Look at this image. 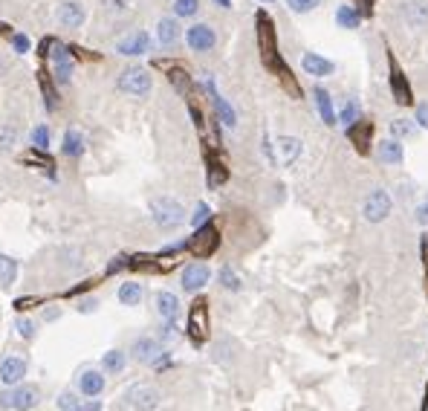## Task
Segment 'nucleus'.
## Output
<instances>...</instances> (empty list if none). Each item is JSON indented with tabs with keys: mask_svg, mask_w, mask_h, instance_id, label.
<instances>
[{
	"mask_svg": "<svg viewBox=\"0 0 428 411\" xmlns=\"http://www.w3.org/2000/svg\"><path fill=\"white\" fill-rule=\"evenodd\" d=\"M151 218L160 229H177L185 223V206L174 197H157L151 203Z\"/></svg>",
	"mask_w": 428,
	"mask_h": 411,
	"instance_id": "nucleus-1",
	"label": "nucleus"
},
{
	"mask_svg": "<svg viewBox=\"0 0 428 411\" xmlns=\"http://www.w3.org/2000/svg\"><path fill=\"white\" fill-rule=\"evenodd\" d=\"M263 154L275 165H293L301 156V140H296V136H275V140L263 142Z\"/></svg>",
	"mask_w": 428,
	"mask_h": 411,
	"instance_id": "nucleus-2",
	"label": "nucleus"
},
{
	"mask_svg": "<svg viewBox=\"0 0 428 411\" xmlns=\"http://www.w3.org/2000/svg\"><path fill=\"white\" fill-rule=\"evenodd\" d=\"M116 87H119L125 96H148L153 90V78L145 67L133 64V67H125L116 78Z\"/></svg>",
	"mask_w": 428,
	"mask_h": 411,
	"instance_id": "nucleus-3",
	"label": "nucleus"
},
{
	"mask_svg": "<svg viewBox=\"0 0 428 411\" xmlns=\"http://www.w3.org/2000/svg\"><path fill=\"white\" fill-rule=\"evenodd\" d=\"M38 403H41V391H38L35 385H9V391H3L0 394V405H6L12 411H29L35 408Z\"/></svg>",
	"mask_w": 428,
	"mask_h": 411,
	"instance_id": "nucleus-4",
	"label": "nucleus"
},
{
	"mask_svg": "<svg viewBox=\"0 0 428 411\" xmlns=\"http://www.w3.org/2000/svg\"><path fill=\"white\" fill-rule=\"evenodd\" d=\"M55 21L64 29H82L87 21V9L82 0H58L55 6Z\"/></svg>",
	"mask_w": 428,
	"mask_h": 411,
	"instance_id": "nucleus-5",
	"label": "nucleus"
},
{
	"mask_svg": "<svg viewBox=\"0 0 428 411\" xmlns=\"http://www.w3.org/2000/svg\"><path fill=\"white\" fill-rule=\"evenodd\" d=\"M362 214H365V221H371V223L385 221L388 214H391V197H388V191L376 188V191L367 194V200L362 206Z\"/></svg>",
	"mask_w": 428,
	"mask_h": 411,
	"instance_id": "nucleus-6",
	"label": "nucleus"
},
{
	"mask_svg": "<svg viewBox=\"0 0 428 411\" xmlns=\"http://www.w3.org/2000/svg\"><path fill=\"white\" fill-rule=\"evenodd\" d=\"M160 400H162V394L153 385H133L130 391H128V403L136 408V411H157L160 408Z\"/></svg>",
	"mask_w": 428,
	"mask_h": 411,
	"instance_id": "nucleus-7",
	"label": "nucleus"
},
{
	"mask_svg": "<svg viewBox=\"0 0 428 411\" xmlns=\"http://www.w3.org/2000/svg\"><path fill=\"white\" fill-rule=\"evenodd\" d=\"M185 44L194 52H208V50H214V44H217V35H214V29L208 24H194L185 32Z\"/></svg>",
	"mask_w": 428,
	"mask_h": 411,
	"instance_id": "nucleus-8",
	"label": "nucleus"
},
{
	"mask_svg": "<svg viewBox=\"0 0 428 411\" xmlns=\"http://www.w3.org/2000/svg\"><path fill=\"white\" fill-rule=\"evenodd\" d=\"M180 38H183V27H180V17H160L157 21V44L162 50H171V47H177L180 44Z\"/></svg>",
	"mask_w": 428,
	"mask_h": 411,
	"instance_id": "nucleus-9",
	"label": "nucleus"
},
{
	"mask_svg": "<svg viewBox=\"0 0 428 411\" xmlns=\"http://www.w3.org/2000/svg\"><path fill=\"white\" fill-rule=\"evenodd\" d=\"M151 35L148 32H130L128 38H122L119 44H116V52L119 55H130V58H139V55H148L151 52Z\"/></svg>",
	"mask_w": 428,
	"mask_h": 411,
	"instance_id": "nucleus-10",
	"label": "nucleus"
},
{
	"mask_svg": "<svg viewBox=\"0 0 428 411\" xmlns=\"http://www.w3.org/2000/svg\"><path fill=\"white\" fill-rule=\"evenodd\" d=\"M130 354L139 365H151V362H157L162 357V345H160V339H153V336H139L133 342Z\"/></svg>",
	"mask_w": 428,
	"mask_h": 411,
	"instance_id": "nucleus-11",
	"label": "nucleus"
},
{
	"mask_svg": "<svg viewBox=\"0 0 428 411\" xmlns=\"http://www.w3.org/2000/svg\"><path fill=\"white\" fill-rule=\"evenodd\" d=\"M208 278H211V269H208L206 264H188V267L180 272V284H183L185 292L203 290V287L208 284Z\"/></svg>",
	"mask_w": 428,
	"mask_h": 411,
	"instance_id": "nucleus-12",
	"label": "nucleus"
},
{
	"mask_svg": "<svg viewBox=\"0 0 428 411\" xmlns=\"http://www.w3.org/2000/svg\"><path fill=\"white\" fill-rule=\"evenodd\" d=\"M188 334H191V339H197V342L206 339V334H208V307H206V301H194V307L188 313Z\"/></svg>",
	"mask_w": 428,
	"mask_h": 411,
	"instance_id": "nucleus-13",
	"label": "nucleus"
},
{
	"mask_svg": "<svg viewBox=\"0 0 428 411\" xmlns=\"http://www.w3.org/2000/svg\"><path fill=\"white\" fill-rule=\"evenodd\" d=\"M24 374H26V359L24 357H6L3 362H0V382L3 385H17L24 380Z\"/></svg>",
	"mask_w": 428,
	"mask_h": 411,
	"instance_id": "nucleus-14",
	"label": "nucleus"
},
{
	"mask_svg": "<svg viewBox=\"0 0 428 411\" xmlns=\"http://www.w3.org/2000/svg\"><path fill=\"white\" fill-rule=\"evenodd\" d=\"M79 388H82V394H84V397H99L102 391H105V374H102V371H95V368L82 371Z\"/></svg>",
	"mask_w": 428,
	"mask_h": 411,
	"instance_id": "nucleus-15",
	"label": "nucleus"
},
{
	"mask_svg": "<svg viewBox=\"0 0 428 411\" xmlns=\"http://www.w3.org/2000/svg\"><path fill=\"white\" fill-rule=\"evenodd\" d=\"M301 67H304V73L316 75V78L330 75V73L336 70V64H333V61H327V58H321V55H316V52H304V58H301Z\"/></svg>",
	"mask_w": 428,
	"mask_h": 411,
	"instance_id": "nucleus-16",
	"label": "nucleus"
},
{
	"mask_svg": "<svg viewBox=\"0 0 428 411\" xmlns=\"http://www.w3.org/2000/svg\"><path fill=\"white\" fill-rule=\"evenodd\" d=\"M87 151V142H84V133L82 130H75V128H70L67 133H64V142H61V154L64 156H70V160H79V156Z\"/></svg>",
	"mask_w": 428,
	"mask_h": 411,
	"instance_id": "nucleus-17",
	"label": "nucleus"
},
{
	"mask_svg": "<svg viewBox=\"0 0 428 411\" xmlns=\"http://www.w3.org/2000/svg\"><path fill=\"white\" fill-rule=\"evenodd\" d=\"M157 313L162 316V322L177 319V316H180V299L174 296V292H168V290L157 292Z\"/></svg>",
	"mask_w": 428,
	"mask_h": 411,
	"instance_id": "nucleus-18",
	"label": "nucleus"
},
{
	"mask_svg": "<svg viewBox=\"0 0 428 411\" xmlns=\"http://www.w3.org/2000/svg\"><path fill=\"white\" fill-rule=\"evenodd\" d=\"M214 244H217V232H214L211 226H206V229H197V234L191 238V249L197 252V255H208V252L214 249Z\"/></svg>",
	"mask_w": 428,
	"mask_h": 411,
	"instance_id": "nucleus-19",
	"label": "nucleus"
},
{
	"mask_svg": "<svg viewBox=\"0 0 428 411\" xmlns=\"http://www.w3.org/2000/svg\"><path fill=\"white\" fill-rule=\"evenodd\" d=\"M208 87H211V99H214V110H217V116H220V122H223V128H235L238 125V116H235V110H231V105L223 99V96L214 90V84L208 82Z\"/></svg>",
	"mask_w": 428,
	"mask_h": 411,
	"instance_id": "nucleus-20",
	"label": "nucleus"
},
{
	"mask_svg": "<svg viewBox=\"0 0 428 411\" xmlns=\"http://www.w3.org/2000/svg\"><path fill=\"white\" fill-rule=\"evenodd\" d=\"M313 96H316V107H319V113H321L324 125H336V110H333V102H330V93H327L324 87H316Z\"/></svg>",
	"mask_w": 428,
	"mask_h": 411,
	"instance_id": "nucleus-21",
	"label": "nucleus"
},
{
	"mask_svg": "<svg viewBox=\"0 0 428 411\" xmlns=\"http://www.w3.org/2000/svg\"><path fill=\"white\" fill-rule=\"evenodd\" d=\"M405 21L411 27H425L428 24V3L425 0H411L405 6Z\"/></svg>",
	"mask_w": 428,
	"mask_h": 411,
	"instance_id": "nucleus-22",
	"label": "nucleus"
},
{
	"mask_svg": "<svg viewBox=\"0 0 428 411\" xmlns=\"http://www.w3.org/2000/svg\"><path fill=\"white\" fill-rule=\"evenodd\" d=\"M142 296H145V290H142L139 281H125V284L119 287V301H122L125 307H136V304L142 301Z\"/></svg>",
	"mask_w": 428,
	"mask_h": 411,
	"instance_id": "nucleus-23",
	"label": "nucleus"
},
{
	"mask_svg": "<svg viewBox=\"0 0 428 411\" xmlns=\"http://www.w3.org/2000/svg\"><path fill=\"white\" fill-rule=\"evenodd\" d=\"M379 160L388 163V165H399L402 163V148L397 140H385L379 142Z\"/></svg>",
	"mask_w": 428,
	"mask_h": 411,
	"instance_id": "nucleus-24",
	"label": "nucleus"
},
{
	"mask_svg": "<svg viewBox=\"0 0 428 411\" xmlns=\"http://www.w3.org/2000/svg\"><path fill=\"white\" fill-rule=\"evenodd\" d=\"M125 365H128V357H125V350H119V348L107 350L105 359H102V368L107 371V374H122Z\"/></svg>",
	"mask_w": 428,
	"mask_h": 411,
	"instance_id": "nucleus-25",
	"label": "nucleus"
},
{
	"mask_svg": "<svg viewBox=\"0 0 428 411\" xmlns=\"http://www.w3.org/2000/svg\"><path fill=\"white\" fill-rule=\"evenodd\" d=\"M359 21H362V17H359V12H356L353 6H339V9H336V24H339V27H344V29H356Z\"/></svg>",
	"mask_w": 428,
	"mask_h": 411,
	"instance_id": "nucleus-26",
	"label": "nucleus"
},
{
	"mask_svg": "<svg viewBox=\"0 0 428 411\" xmlns=\"http://www.w3.org/2000/svg\"><path fill=\"white\" fill-rule=\"evenodd\" d=\"M17 278V264L9 255H0V287H12Z\"/></svg>",
	"mask_w": 428,
	"mask_h": 411,
	"instance_id": "nucleus-27",
	"label": "nucleus"
},
{
	"mask_svg": "<svg viewBox=\"0 0 428 411\" xmlns=\"http://www.w3.org/2000/svg\"><path fill=\"white\" fill-rule=\"evenodd\" d=\"M200 12V0H174V17H194Z\"/></svg>",
	"mask_w": 428,
	"mask_h": 411,
	"instance_id": "nucleus-28",
	"label": "nucleus"
},
{
	"mask_svg": "<svg viewBox=\"0 0 428 411\" xmlns=\"http://www.w3.org/2000/svg\"><path fill=\"white\" fill-rule=\"evenodd\" d=\"M52 50H49V61L52 64H75V58H72V52L64 47V44H58V41H52L49 44Z\"/></svg>",
	"mask_w": 428,
	"mask_h": 411,
	"instance_id": "nucleus-29",
	"label": "nucleus"
},
{
	"mask_svg": "<svg viewBox=\"0 0 428 411\" xmlns=\"http://www.w3.org/2000/svg\"><path fill=\"white\" fill-rule=\"evenodd\" d=\"M72 73H75V64H52V78L58 87H67L72 82Z\"/></svg>",
	"mask_w": 428,
	"mask_h": 411,
	"instance_id": "nucleus-30",
	"label": "nucleus"
},
{
	"mask_svg": "<svg viewBox=\"0 0 428 411\" xmlns=\"http://www.w3.org/2000/svg\"><path fill=\"white\" fill-rule=\"evenodd\" d=\"M356 119H359V105H356L353 99H347V102H344V107H342V113L336 116V122H342L344 128H350V125H353Z\"/></svg>",
	"mask_w": 428,
	"mask_h": 411,
	"instance_id": "nucleus-31",
	"label": "nucleus"
},
{
	"mask_svg": "<svg viewBox=\"0 0 428 411\" xmlns=\"http://www.w3.org/2000/svg\"><path fill=\"white\" fill-rule=\"evenodd\" d=\"M17 142V128L9 122H0V151H9Z\"/></svg>",
	"mask_w": 428,
	"mask_h": 411,
	"instance_id": "nucleus-32",
	"label": "nucleus"
},
{
	"mask_svg": "<svg viewBox=\"0 0 428 411\" xmlns=\"http://www.w3.org/2000/svg\"><path fill=\"white\" fill-rule=\"evenodd\" d=\"M391 133L411 140V136L417 133V122H411V119H394V122H391Z\"/></svg>",
	"mask_w": 428,
	"mask_h": 411,
	"instance_id": "nucleus-33",
	"label": "nucleus"
},
{
	"mask_svg": "<svg viewBox=\"0 0 428 411\" xmlns=\"http://www.w3.org/2000/svg\"><path fill=\"white\" fill-rule=\"evenodd\" d=\"M29 140H32V145H35L38 151H47V148H49V128H47V125H38V128L32 130Z\"/></svg>",
	"mask_w": 428,
	"mask_h": 411,
	"instance_id": "nucleus-34",
	"label": "nucleus"
},
{
	"mask_svg": "<svg viewBox=\"0 0 428 411\" xmlns=\"http://www.w3.org/2000/svg\"><path fill=\"white\" fill-rule=\"evenodd\" d=\"M58 408L61 411H82L79 397H75L72 391H61V394H58Z\"/></svg>",
	"mask_w": 428,
	"mask_h": 411,
	"instance_id": "nucleus-35",
	"label": "nucleus"
},
{
	"mask_svg": "<svg viewBox=\"0 0 428 411\" xmlns=\"http://www.w3.org/2000/svg\"><path fill=\"white\" fill-rule=\"evenodd\" d=\"M220 284L226 290H240V278H238V272L231 269V267H223L220 269Z\"/></svg>",
	"mask_w": 428,
	"mask_h": 411,
	"instance_id": "nucleus-36",
	"label": "nucleus"
},
{
	"mask_svg": "<svg viewBox=\"0 0 428 411\" xmlns=\"http://www.w3.org/2000/svg\"><path fill=\"white\" fill-rule=\"evenodd\" d=\"M319 3H321V0H286V6L293 12H298V15H307V12L319 9Z\"/></svg>",
	"mask_w": 428,
	"mask_h": 411,
	"instance_id": "nucleus-37",
	"label": "nucleus"
},
{
	"mask_svg": "<svg viewBox=\"0 0 428 411\" xmlns=\"http://www.w3.org/2000/svg\"><path fill=\"white\" fill-rule=\"evenodd\" d=\"M12 50H15L17 55H26V52L32 50V41H29V35H21V32H15V35H12Z\"/></svg>",
	"mask_w": 428,
	"mask_h": 411,
	"instance_id": "nucleus-38",
	"label": "nucleus"
},
{
	"mask_svg": "<svg viewBox=\"0 0 428 411\" xmlns=\"http://www.w3.org/2000/svg\"><path fill=\"white\" fill-rule=\"evenodd\" d=\"M15 327H17V334H21L24 339H32V336H35V322H32V319H24V316H21V319L15 322Z\"/></svg>",
	"mask_w": 428,
	"mask_h": 411,
	"instance_id": "nucleus-39",
	"label": "nucleus"
},
{
	"mask_svg": "<svg viewBox=\"0 0 428 411\" xmlns=\"http://www.w3.org/2000/svg\"><path fill=\"white\" fill-rule=\"evenodd\" d=\"M206 218H208V206H206V203H200L197 209H194V214H191V223H194V226H203V223H206Z\"/></svg>",
	"mask_w": 428,
	"mask_h": 411,
	"instance_id": "nucleus-40",
	"label": "nucleus"
},
{
	"mask_svg": "<svg viewBox=\"0 0 428 411\" xmlns=\"http://www.w3.org/2000/svg\"><path fill=\"white\" fill-rule=\"evenodd\" d=\"M75 310H79V313H95V310H99V299H82Z\"/></svg>",
	"mask_w": 428,
	"mask_h": 411,
	"instance_id": "nucleus-41",
	"label": "nucleus"
},
{
	"mask_svg": "<svg viewBox=\"0 0 428 411\" xmlns=\"http://www.w3.org/2000/svg\"><path fill=\"white\" fill-rule=\"evenodd\" d=\"M417 125L420 128H428V105H420L417 107Z\"/></svg>",
	"mask_w": 428,
	"mask_h": 411,
	"instance_id": "nucleus-42",
	"label": "nucleus"
},
{
	"mask_svg": "<svg viewBox=\"0 0 428 411\" xmlns=\"http://www.w3.org/2000/svg\"><path fill=\"white\" fill-rule=\"evenodd\" d=\"M417 221H420L422 226H428V200H422V203L417 206Z\"/></svg>",
	"mask_w": 428,
	"mask_h": 411,
	"instance_id": "nucleus-43",
	"label": "nucleus"
},
{
	"mask_svg": "<svg viewBox=\"0 0 428 411\" xmlns=\"http://www.w3.org/2000/svg\"><path fill=\"white\" fill-rule=\"evenodd\" d=\"M113 12H128L130 9V0H110V3H107Z\"/></svg>",
	"mask_w": 428,
	"mask_h": 411,
	"instance_id": "nucleus-44",
	"label": "nucleus"
},
{
	"mask_svg": "<svg viewBox=\"0 0 428 411\" xmlns=\"http://www.w3.org/2000/svg\"><path fill=\"white\" fill-rule=\"evenodd\" d=\"M58 319H61V310H58V307H47L44 310V322H58Z\"/></svg>",
	"mask_w": 428,
	"mask_h": 411,
	"instance_id": "nucleus-45",
	"label": "nucleus"
},
{
	"mask_svg": "<svg viewBox=\"0 0 428 411\" xmlns=\"http://www.w3.org/2000/svg\"><path fill=\"white\" fill-rule=\"evenodd\" d=\"M12 70V64H9V58L3 55V52H0V75H6Z\"/></svg>",
	"mask_w": 428,
	"mask_h": 411,
	"instance_id": "nucleus-46",
	"label": "nucleus"
},
{
	"mask_svg": "<svg viewBox=\"0 0 428 411\" xmlns=\"http://www.w3.org/2000/svg\"><path fill=\"white\" fill-rule=\"evenodd\" d=\"M82 411H102V403H99V400H93V397H90V403H87V405H84Z\"/></svg>",
	"mask_w": 428,
	"mask_h": 411,
	"instance_id": "nucleus-47",
	"label": "nucleus"
},
{
	"mask_svg": "<svg viewBox=\"0 0 428 411\" xmlns=\"http://www.w3.org/2000/svg\"><path fill=\"white\" fill-rule=\"evenodd\" d=\"M214 3L223 6V9H229V6H231V0H214Z\"/></svg>",
	"mask_w": 428,
	"mask_h": 411,
	"instance_id": "nucleus-48",
	"label": "nucleus"
},
{
	"mask_svg": "<svg viewBox=\"0 0 428 411\" xmlns=\"http://www.w3.org/2000/svg\"><path fill=\"white\" fill-rule=\"evenodd\" d=\"M263 3H272V0H263Z\"/></svg>",
	"mask_w": 428,
	"mask_h": 411,
	"instance_id": "nucleus-49",
	"label": "nucleus"
}]
</instances>
